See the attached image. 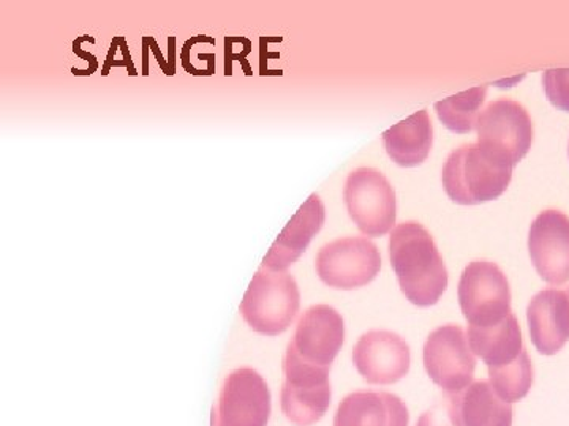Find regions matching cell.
Here are the masks:
<instances>
[{"label": "cell", "mask_w": 569, "mask_h": 426, "mask_svg": "<svg viewBox=\"0 0 569 426\" xmlns=\"http://www.w3.org/2000/svg\"><path fill=\"white\" fill-rule=\"evenodd\" d=\"M353 364L366 383L389 386L410 372V347L395 332L370 331L356 343Z\"/></svg>", "instance_id": "13"}, {"label": "cell", "mask_w": 569, "mask_h": 426, "mask_svg": "<svg viewBox=\"0 0 569 426\" xmlns=\"http://www.w3.org/2000/svg\"><path fill=\"white\" fill-rule=\"evenodd\" d=\"M425 366L427 375L447 396L458 395L470 386L477 361L460 325H441L429 335Z\"/></svg>", "instance_id": "9"}, {"label": "cell", "mask_w": 569, "mask_h": 426, "mask_svg": "<svg viewBox=\"0 0 569 426\" xmlns=\"http://www.w3.org/2000/svg\"><path fill=\"white\" fill-rule=\"evenodd\" d=\"M486 95H488V88L478 85V88L448 97L436 103L438 119L443 122L449 132L470 133L471 130L477 129L478 119L481 115L479 111L486 102Z\"/></svg>", "instance_id": "20"}, {"label": "cell", "mask_w": 569, "mask_h": 426, "mask_svg": "<svg viewBox=\"0 0 569 426\" xmlns=\"http://www.w3.org/2000/svg\"><path fill=\"white\" fill-rule=\"evenodd\" d=\"M478 142L498 162L516 168L533 144L535 129L529 111L509 99L489 103L477 123Z\"/></svg>", "instance_id": "4"}, {"label": "cell", "mask_w": 569, "mask_h": 426, "mask_svg": "<svg viewBox=\"0 0 569 426\" xmlns=\"http://www.w3.org/2000/svg\"><path fill=\"white\" fill-rule=\"evenodd\" d=\"M318 278L335 290H359L377 278L381 256L366 237H342L321 246L317 254Z\"/></svg>", "instance_id": "8"}, {"label": "cell", "mask_w": 569, "mask_h": 426, "mask_svg": "<svg viewBox=\"0 0 569 426\" xmlns=\"http://www.w3.org/2000/svg\"><path fill=\"white\" fill-rule=\"evenodd\" d=\"M568 159H569V142H568Z\"/></svg>", "instance_id": "23"}, {"label": "cell", "mask_w": 569, "mask_h": 426, "mask_svg": "<svg viewBox=\"0 0 569 426\" xmlns=\"http://www.w3.org/2000/svg\"><path fill=\"white\" fill-rule=\"evenodd\" d=\"M515 168L498 162L478 144H463L449 153L441 182L449 200L459 205H477L497 200L507 192Z\"/></svg>", "instance_id": "2"}, {"label": "cell", "mask_w": 569, "mask_h": 426, "mask_svg": "<svg viewBox=\"0 0 569 426\" xmlns=\"http://www.w3.org/2000/svg\"><path fill=\"white\" fill-rule=\"evenodd\" d=\"M410 414L399 396L388 392L359 390L337 407L335 426H408Z\"/></svg>", "instance_id": "17"}, {"label": "cell", "mask_w": 569, "mask_h": 426, "mask_svg": "<svg viewBox=\"0 0 569 426\" xmlns=\"http://www.w3.org/2000/svg\"><path fill=\"white\" fill-rule=\"evenodd\" d=\"M542 85L549 102L569 114V69L546 70Z\"/></svg>", "instance_id": "21"}, {"label": "cell", "mask_w": 569, "mask_h": 426, "mask_svg": "<svg viewBox=\"0 0 569 426\" xmlns=\"http://www.w3.org/2000/svg\"><path fill=\"white\" fill-rule=\"evenodd\" d=\"M447 406L459 426H512L511 403L505 402L489 381H478L448 396Z\"/></svg>", "instance_id": "18"}, {"label": "cell", "mask_w": 569, "mask_h": 426, "mask_svg": "<svg viewBox=\"0 0 569 426\" xmlns=\"http://www.w3.org/2000/svg\"><path fill=\"white\" fill-rule=\"evenodd\" d=\"M531 342L539 354L553 355L569 339V287L541 291L527 306Z\"/></svg>", "instance_id": "15"}, {"label": "cell", "mask_w": 569, "mask_h": 426, "mask_svg": "<svg viewBox=\"0 0 569 426\" xmlns=\"http://www.w3.org/2000/svg\"><path fill=\"white\" fill-rule=\"evenodd\" d=\"M282 368L284 381L280 407L283 416L296 426L317 424L331 406L329 369L306 364L290 346H287Z\"/></svg>", "instance_id": "6"}, {"label": "cell", "mask_w": 569, "mask_h": 426, "mask_svg": "<svg viewBox=\"0 0 569 426\" xmlns=\"http://www.w3.org/2000/svg\"><path fill=\"white\" fill-rule=\"evenodd\" d=\"M458 297L468 327H493L512 313L507 275L490 261H473L463 268Z\"/></svg>", "instance_id": "5"}, {"label": "cell", "mask_w": 569, "mask_h": 426, "mask_svg": "<svg viewBox=\"0 0 569 426\" xmlns=\"http://www.w3.org/2000/svg\"><path fill=\"white\" fill-rule=\"evenodd\" d=\"M417 426H459L455 418L449 414L447 403L438 405L433 409L427 410L419 417Z\"/></svg>", "instance_id": "22"}, {"label": "cell", "mask_w": 569, "mask_h": 426, "mask_svg": "<svg viewBox=\"0 0 569 426\" xmlns=\"http://www.w3.org/2000/svg\"><path fill=\"white\" fill-rule=\"evenodd\" d=\"M348 215L367 237H381L396 224V193L391 183L373 168H358L343 186Z\"/></svg>", "instance_id": "7"}, {"label": "cell", "mask_w": 569, "mask_h": 426, "mask_svg": "<svg viewBox=\"0 0 569 426\" xmlns=\"http://www.w3.org/2000/svg\"><path fill=\"white\" fill-rule=\"evenodd\" d=\"M529 253L535 271L553 286L569 280V219L549 209L539 213L529 231Z\"/></svg>", "instance_id": "12"}, {"label": "cell", "mask_w": 569, "mask_h": 426, "mask_svg": "<svg viewBox=\"0 0 569 426\" xmlns=\"http://www.w3.org/2000/svg\"><path fill=\"white\" fill-rule=\"evenodd\" d=\"M299 305L301 294L293 276L263 267L254 274L239 310L252 331L277 336L293 323Z\"/></svg>", "instance_id": "3"}, {"label": "cell", "mask_w": 569, "mask_h": 426, "mask_svg": "<svg viewBox=\"0 0 569 426\" xmlns=\"http://www.w3.org/2000/svg\"><path fill=\"white\" fill-rule=\"evenodd\" d=\"M471 351L488 365L490 383L531 366L516 316L509 315L493 327H468Z\"/></svg>", "instance_id": "14"}, {"label": "cell", "mask_w": 569, "mask_h": 426, "mask_svg": "<svg viewBox=\"0 0 569 426\" xmlns=\"http://www.w3.org/2000/svg\"><path fill=\"white\" fill-rule=\"evenodd\" d=\"M389 257L400 291L419 308L438 304L448 287V271L429 231L418 222L397 224Z\"/></svg>", "instance_id": "1"}, {"label": "cell", "mask_w": 569, "mask_h": 426, "mask_svg": "<svg viewBox=\"0 0 569 426\" xmlns=\"http://www.w3.org/2000/svg\"><path fill=\"white\" fill-rule=\"evenodd\" d=\"M346 339V324L336 308L313 305L302 313L288 346L306 364L331 369Z\"/></svg>", "instance_id": "11"}, {"label": "cell", "mask_w": 569, "mask_h": 426, "mask_svg": "<svg viewBox=\"0 0 569 426\" xmlns=\"http://www.w3.org/2000/svg\"><path fill=\"white\" fill-rule=\"evenodd\" d=\"M271 410V392L263 376L253 368H239L224 377L212 425L268 426Z\"/></svg>", "instance_id": "10"}, {"label": "cell", "mask_w": 569, "mask_h": 426, "mask_svg": "<svg viewBox=\"0 0 569 426\" xmlns=\"http://www.w3.org/2000/svg\"><path fill=\"white\" fill-rule=\"evenodd\" d=\"M383 144L392 162L402 168L425 163L433 144V126L429 112L421 110L383 133Z\"/></svg>", "instance_id": "19"}, {"label": "cell", "mask_w": 569, "mask_h": 426, "mask_svg": "<svg viewBox=\"0 0 569 426\" xmlns=\"http://www.w3.org/2000/svg\"><path fill=\"white\" fill-rule=\"evenodd\" d=\"M325 204L318 194H312L283 227L274 244L264 256L263 267L284 272L305 254L312 239L325 224Z\"/></svg>", "instance_id": "16"}]
</instances>
